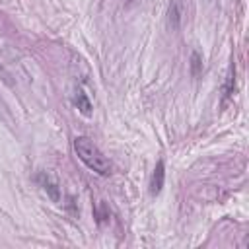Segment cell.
Segmentation results:
<instances>
[{"label": "cell", "instance_id": "cell-4", "mask_svg": "<svg viewBox=\"0 0 249 249\" xmlns=\"http://www.w3.org/2000/svg\"><path fill=\"white\" fill-rule=\"evenodd\" d=\"M37 181H39V185L43 187V191H45L54 202H58V198H60V187H58L56 179H54L51 173L41 171V173L37 175Z\"/></svg>", "mask_w": 249, "mask_h": 249}, {"label": "cell", "instance_id": "cell-6", "mask_svg": "<svg viewBox=\"0 0 249 249\" xmlns=\"http://www.w3.org/2000/svg\"><path fill=\"white\" fill-rule=\"evenodd\" d=\"M191 72H193L195 78L200 76V72H202V60H200V54L198 53H193L191 54Z\"/></svg>", "mask_w": 249, "mask_h": 249}, {"label": "cell", "instance_id": "cell-1", "mask_svg": "<svg viewBox=\"0 0 249 249\" xmlns=\"http://www.w3.org/2000/svg\"><path fill=\"white\" fill-rule=\"evenodd\" d=\"M74 152H76L78 160L88 169L95 171L97 175H111L113 163L109 161V158L88 136H76L74 138Z\"/></svg>", "mask_w": 249, "mask_h": 249}, {"label": "cell", "instance_id": "cell-2", "mask_svg": "<svg viewBox=\"0 0 249 249\" xmlns=\"http://www.w3.org/2000/svg\"><path fill=\"white\" fill-rule=\"evenodd\" d=\"M183 16H185V4H183V0H171L169 2V8H167V25L173 31L181 27Z\"/></svg>", "mask_w": 249, "mask_h": 249}, {"label": "cell", "instance_id": "cell-5", "mask_svg": "<svg viewBox=\"0 0 249 249\" xmlns=\"http://www.w3.org/2000/svg\"><path fill=\"white\" fill-rule=\"evenodd\" d=\"M74 105L78 107V111L86 117L91 115V101L88 99V93H84V89H76L74 93Z\"/></svg>", "mask_w": 249, "mask_h": 249}, {"label": "cell", "instance_id": "cell-3", "mask_svg": "<svg viewBox=\"0 0 249 249\" xmlns=\"http://www.w3.org/2000/svg\"><path fill=\"white\" fill-rule=\"evenodd\" d=\"M163 183H165V163H163V160H160L156 163L154 171H152V177H150V185H148L150 187V195L152 196L160 195L161 189H163Z\"/></svg>", "mask_w": 249, "mask_h": 249}]
</instances>
